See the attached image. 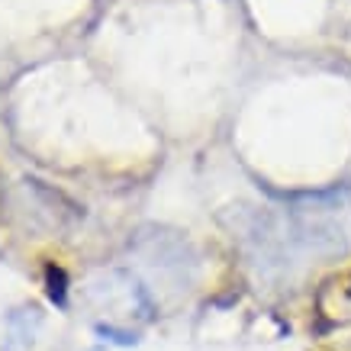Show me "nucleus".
I'll return each mask as SVG.
<instances>
[{"label":"nucleus","mask_w":351,"mask_h":351,"mask_svg":"<svg viewBox=\"0 0 351 351\" xmlns=\"http://www.w3.org/2000/svg\"><path fill=\"white\" fill-rule=\"evenodd\" d=\"M45 293L58 309L68 306V274L58 265H45Z\"/></svg>","instance_id":"nucleus-1"},{"label":"nucleus","mask_w":351,"mask_h":351,"mask_svg":"<svg viewBox=\"0 0 351 351\" xmlns=\"http://www.w3.org/2000/svg\"><path fill=\"white\" fill-rule=\"evenodd\" d=\"M97 335H104V339L110 335V341H117V345H126V348L138 341L136 332H123V329H113V326H97Z\"/></svg>","instance_id":"nucleus-2"}]
</instances>
